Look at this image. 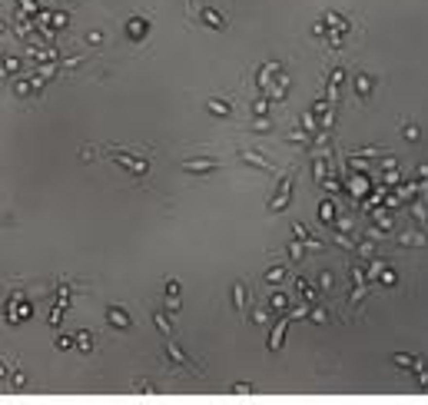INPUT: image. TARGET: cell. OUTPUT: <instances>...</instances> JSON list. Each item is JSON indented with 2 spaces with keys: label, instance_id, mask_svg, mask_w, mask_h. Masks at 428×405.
<instances>
[{
  "label": "cell",
  "instance_id": "1",
  "mask_svg": "<svg viewBox=\"0 0 428 405\" xmlns=\"http://www.w3.org/2000/svg\"><path fill=\"white\" fill-rule=\"evenodd\" d=\"M113 160H116V163H123L130 173H136V176H143V173L149 169L146 160H136V156H126V153H113Z\"/></svg>",
  "mask_w": 428,
  "mask_h": 405
},
{
  "label": "cell",
  "instance_id": "2",
  "mask_svg": "<svg viewBox=\"0 0 428 405\" xmlns=\"http://www.w3.org/2000/svg\"><path fill=\"white\" fill-rule=\"evenodd\" d=\"M216 166H219L216 160H186L183 169H186V173H213Z\"/></svg>",
  "mask_w": 428,
  "mask_h": 405
},
{
  "label": "cell",
  "instance_id": "3",
  "mask_svg": "<svg viewBox=\"0 0 428 405\" xmlns=\"http://www.w3.org/2000/svg\"><path fill=\"white\" fill-rule=\"evenodd\" d=\"M110 322H113V326H120V329H130V315L123 313V309H116V306L110 309Z\"/></svg>",
  "mask_w": 428,
  "mask_h": 405
},
{
  "label": "cell",
  "instance_id": "4",
  "mask_svg": "<svg viewBox=\"0 0 428 405\" xmlns=\"http://www.w3.org/2000/svg\"><path fill=\"white\" fill-rule=\"evenodd\" d=\"M14 93H17V96H30V93H37L34 76H30V80H17V83H14Z\"/></svg>",
  "mask_w": 428,
  "mask_h": 405
},
{
  "label": "cell",
  "instance_id": "5",
  "mask_svg": "<svg viewBox=\"0 0 428 405\" xmlns=\"http://www.w3.org/2000/svg\"><path fill=\"white\" fill-rule=\"evenodd\" d=\"M166 352H169V355H173V359H176V362H179V366H189V359H186V355H183V349H179L176 342H166Z\"/></svg>",
  "mask_w": 428,
  "mask_h": 405
},
{
  "label": "cell",
  "instance_id": "6",
  "mask_svg": "<svg viewBox=\"0 0 428 405\" xmlns=\"http://www.w3.org/2000/svg\"><path fill=\"white\" fill-rule=\"evenodd\" d=\"M203 20H206V23H209V27H219V30H223V27H226V20L219 17L216 10H203Z\"/></svg>",
  "mask_w": 428,
  "mask_h": 405
},
{
  "label": "cell",
  "instance_id": "7",
  "mask_svg": "<svg viewBox=\"0 0 428 405\" xmlns=\"http://www.w3.org/2000/svg\"><path fill=\"white\" fill-rule=\"evenodd\" d=\"M126 30H130V37H143V34H146V20H130V27H126Z\"/></svg>",
  "mask_w": 428,
  "mask_h": 405
},
{
  "label": "cell",
  "instance_id": "8",
  "mask_svg": "<svg viewBox=\"0 0 428 405\" xmlns=\"http://www.w3.org/2000/svg\"><path fill=\"white\" fill-rule=\"evenodd\" d=\"M285 200H289V180H285V183H282V189H279V196H276V200H272V209H282V206H285Z\"/></svg>",
  "mask_w": 428,
  "mask_h": 405
},
{
  "label": "cell",
  "instance_id": "9",
  "mask_svg": "<svg viewBox=\"0 0 428 405\" xmlns=\"http://www.w3.org/2000/svg\"><path fill=\"white\" fill-rule=\"evenodd\" d=\"M0 63H3V70H10V74H17V70H20V60H17V56H7V54H3V56H0Z\"/></svg>",
  "mask_w": 428,
  "mask_h": 405
},
{
  "label": "cell",
  "instance_id": "10",
  "mask_svg": "<svg viewBox=\"0 0 428 405\" xmlns=\"http://www.w3.org/2000/svg\"><path fill=\"white\" fill-rule=\"evenodd\" d=\"M242 160H249V163H252V166H259V169H269V163L262 160L259 153H242Z\"/></svg>",
  "mask_w": 428,
  "mask_h": 405
},
{
  "label": "cell",
  "instance_id": "11",
  "mask_svg": "<svg viewBox=\"0 0 428 405\" xmlns=\"http://www.w3.org/2000/svg\"><path fill=\"white\" fill-rule=\"evenodd\" d=\"M10 382H14V388H23V386H27V372H23V368H14Z\"/></svg>",
  "mask_w": 428,
  "mask_h": 405
},
{
  "label": "cell",
  "instance_id": "12",
  "mask_svg": "<svg viewBox=\"0 0 428 405\" xmlns=\"http://www.w3.org/2000/svg\"><path fill=\"white\" fill-rule=\"evenodd\" d=\"M37 10V0H20V10H17V20L23 17V14H34Z\"/></svg>",
  "mask_w": 428,
  "mask_h": 405
},
{
  "label": "cell",
  "instance_id": "13",
  "mask_svg": "<svg viewBox=\"0 0 428 405\" xmlns=\"http://www.w3.org/2000/svg\"><path fill=\"white\" fill-rule=\"evenodd\" d=\"M206 107H209L213 113H229V103H223V100H209Z\"/></svg>",
  "mask_w": 428,
  "mask_h": 405
},
{
  "label": "cell",
  "instance_id": "14",
  "mask_svg": "<svg viewBox=\"0 0 428 405\" xmlns=\"http://www.w3.org/2000/svg\"><path fill=\"white\" fill-rule=\"evenodd\" d=\"M76 346H80V349H90V346H93L90 332H80V335H76Z\"/></svg>",
  "mask_w": 428,
  "mask_h": 405
},
{
  "label": "cell",
  "instance_id": "15",
  "mask_svg": "<svg viewBox=\"0 0 428 405\" xmlns=\"http://www.w3.org/2000/svg\"><path fill=\"white\" fill-rule=\"evenodd\" d=\"M232 299H236V306L242 309V302H246V293H242V286H236V289H232Z\"/></svg>",
  "mask_w": 428,
  "mask_h": 405
},
{
  "label": "cell",
  "instance_id": "16",
  "mask_svg": "<svg viewBox=\"0 0 428 405\" xmlns=\"http://www.w3.org/2000/svg\"><path fill=\"white\" fill-rule=\"evenodd\" d=\"M266 279H269V282H279V279H282V269H279V266H276V269H269Z\"/></svg>",
  "mask_w": 428,
  "mask_h": 405
},
{
  "label": "cell",
  "instance_id": "17",
  "mask_svg": "<svg viewBox=\"0 0 428 405\" xmlns=\"http://www.w3.org/2000/svg\"><path fill=\"white\" fill-rule=\"evenodd\" d=\"M156 326H160V329L169 335V322H166V315H163V313H156Z\"/></svg>",
  "mask_w": 428,
  "mask_h": 405
},
{
  "label": "cell",
  "instance_id": "18",
  "mask_svg": "<svg viewBox=\"0 0 428 405\" xmlns=\"http://www.w3.org/2000/svg\"><path fill=\"white\" fill-rule=\"evenodd\" d=\"M3 375H7V366H3V362H0V379H3Z\"/></svg>",
  "mask_w": 428,
  "mask_h": 405
},
{
  "label": "cell",
  "instance_id": "19",
  "mask_svg": "<svg viewBox=\"0 0 428 405\" xmlns=\"http://www.w3.org/2000/svg\"><path fill=\"white\" fill-rule=\"evenodd\" d=\"M0 30H3V20H0Z\"/></svg>",
  "mask_w": 428,
  "mask_h": 405
}]
</instances>
